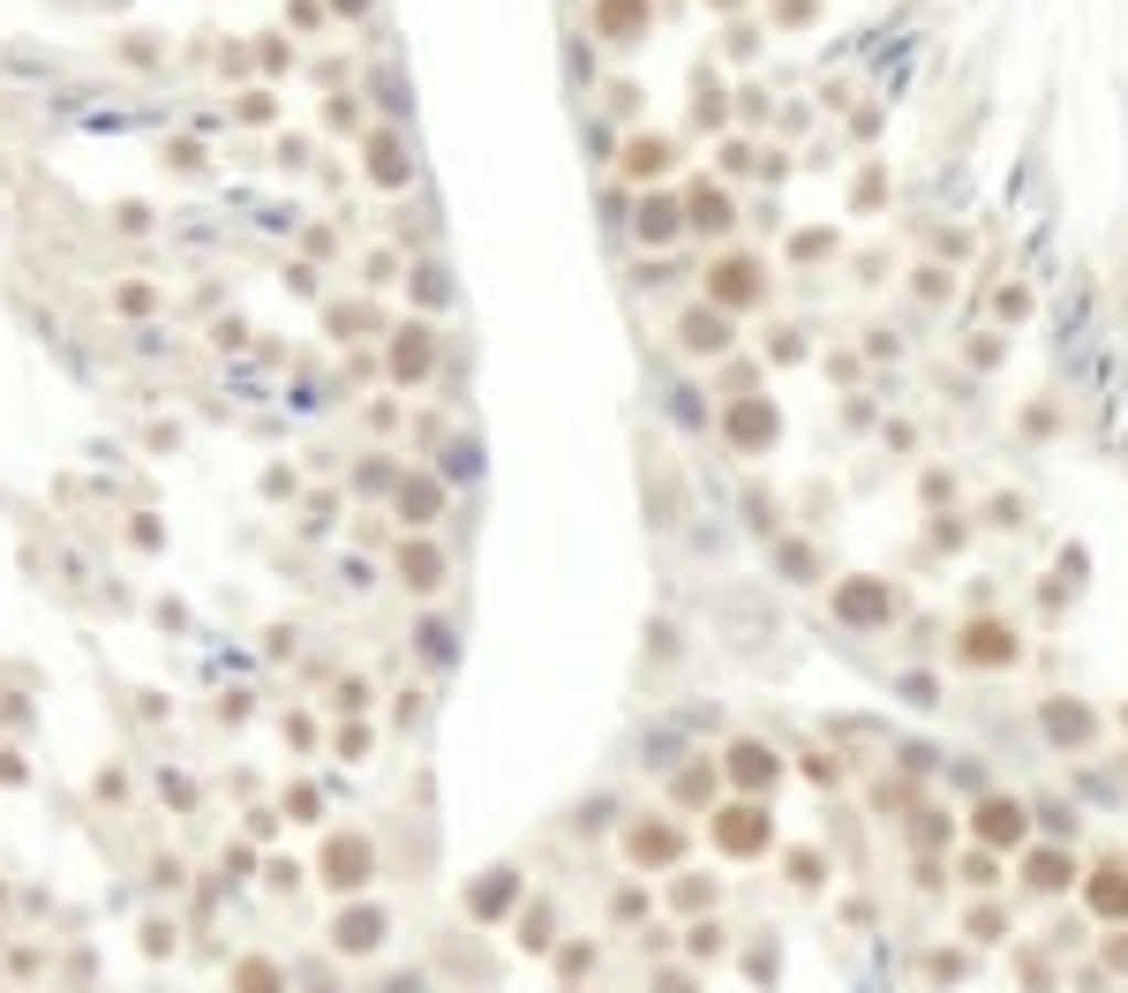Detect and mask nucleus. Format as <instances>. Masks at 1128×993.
Here are the masks:
<instances>
[{
    "instance_id": "f257e3e1",
    "label": "nucleus",
    "mask_w": 1128,
    "mask_h": 993,
    "mask_svg": "<svg viewBox=\"0 0 1128 993\" xmlns=\"http://www.w3.org/2000/svg\"><path fill=\"white\" fill-rule=\"evenodd\" d=\"M708 843H715V859H730V865L767 859V851H775V813H767V798H730V806H715Z\"/></svg>"
},
{
    "instance_id": "f03ea898",
    "label": "nucleus",
    "mask_w": 1128,
    "mask_h": 993,
    "mask_svg": "<svg viewBox=\"0 0 1128 993\" xmlns=\"http://www.w3.org/2000/svg\"><path fill=\"white\" fill-rule=\"evenodd\" d=\"M316 881L332 888L339 904L346 896H362L376 881V843L362 835V828H339V835H324V851H316Z\"/></svg>"
},
{
    "instance_id": "7ed1b4c3",
    "label": "nucleus",
    "mask_w": 1128,
    "mask_h": 993,
    "mask_svg": "<svg viewBox=\"0 0 1128 993\" xmlns=\"http://www.w3.org/2000/svg\"><path fill=\"white\" fill-rule=\"evenodd\" d=\"M384 941H391V910H384V904H339V910H332V926H324V949L346 956V963L376 956Z\"/></svg>"
},
{
    "instance_id": "20e7f679",
    "label": "nucleus",
    "mask_w": 1128,
    "mask_h": 993,
    "mask_svg": "<svg viewBox=\"0 0 1128 993\" xmlns=\"http://www.w3.org/2000/svg\"><path fill=\"white\" fill-rule=\"evenodd\" d=\"M722 776L738 782V798H767V790H775V776H783V760H775L760 737H738V745L722 753Z\"/></svg>"
},
{
    "instance_id": "39448f33",
    "label": "nucleus",
    "mask_w": 1128,
    "mask_h": 993,
    "mask_svg": "<svg viewBox=\"0 0 1128 993\" xmlns=\"http://www.w3.org/2000/svg\"><path fill=\"white\" fill-rule=\"evenodd\" d=\"M970 835H978L986 851H1023V843H1031V806H1016V798H986L978 821H970Z\"/></svg>"
},
{
    "instance_id": "423d86ee",
    "label": "nucleus",
    "mask_w": 1128,
    "mask_h": 993,
    "mask_svg": "<svg viewBox=\"0 0 1128 993\" xmlns=\"http://www.w3.org/2000/svg\"><path fill=\"white\" fill-rule=\"evenodd\" d=\"M836 617L850 625V633H866V625H888V617H895V595H888L880 580H842V587H836Z\"/></svg>"
},
{
    "instance_id": "0eeeda50",
    "label": "nucleus",
    "mask_w": 1128,
    "mask_h": 993,
    "mask_svg": "<svg viewBox=\"0 0 1128 993\" xmlns=\"http://www.w3.org/2000/svg\"><path fill=\"white\" fill-rule=\"evenodd\" d=\"M760 294H767V279H760V263H752V257L715 263V279H708V302L715 309H752Z\"/></svg>"
},
{
    "instance_id": "6e6552de",
    "label": "nucleus",
    "mask_w": 1128,
    "mask_h": 993,
    "mask_svg": "<svg viewBox=\"0 0 1128 993\" xmlns=\"http://www.w3.org/2000/svg\"><path fill=\"white\" fill-rule=\"evenodd\" d=\"M722 436H730V452H767L775 444V407L767 399H738L722 414Z\"/></svg>"
},
{
    "instance_id": "1a4fd4ad",
    "label": "nucleus",
    "mask_w": 1128,
    "mask_h": 993,
    "mask_svg": "<svg viewBox=\"0 0 1128 993\" xmlns=\"http://www.w3.org/2000/svg\"><path fill=\"white\" fill-rule=\"evenodd\" d=\"M956 662H970V670H1001V662H1016V633L993 625V617H978V625L956 640Z\"/></svg>"
},
{
    "instance_id": "9d476101",
    "label": "nucleus",
    "mask_w": 1128,
    "mask_h": 993,
    "mask_svg": "<svg viewBox=\"0 0 1128 993\" xmlns=\"http://www.w3.org/2000/svg\"><path fill=\"white\" fill-rule=\"evenodd\" d=\"M677 346H685V354H722V346H730V309H715V302L685 309V316H677Z\"/></svg>"
},
{
    "instance_id": "9b49d317",
    "label": "nucleus",
    "mask_w": 1128,
    "mask_h": 993,
    "mask_svg": "<svg viewBox=\"0 0 1128 993\" xmlns=\"http://www.w3.org/2000/svg\"><path fill=\"white\" fill-rule=\"evenodd\" d=\"M625 859L632 865H677L685 859V835L669 821H640V828H625Z\"/></svg>"
},
{
    "instance_id": "f8f14e48",
    "label": "nucleus",
    "mask_w": 1128,
    "mask_h": 993,
    "mask_svg": "<svg viewBox=\"0 0 1128 993\" xmlns=\"http://www.w3.org/2000/svg\"><path fill=\"white\" fill-rule=\"evenodd\" d=\"M429 361H437V332H429V324H399V339H391V377H399V385H421Z\"/></svg>"
},
{
    "instance_id": "ddd939ff",
    "label": "nucleus",
    "mask_w": 1128,
    "mask_h": 993,
    "mask_svg": "<svg viewBox=\"0 0 1128 993\" xmlns=\"http://www.w3.org/2000/svg\"><path fill=\"white\" fill-rule=\"evenodd\" d=\"M1084 904H1091V918L1128 926V865H1098V873L1084 881Z\"/></svg>"
},
{
    "instance_id": "4468645a",
    "label": "nucleus",
    "mask_w": 1128,
    "mask_h": 993,
    "mask_svg": "<svg viewBox=\"0 0 1128 993\" xmlns=\"http://www.w3.org/2000/svg\"><path fill=\"white\" fill-rule=\"evenodd\" d=\"M399 587L407 595H437L444 587V550L437 542H399Z\"/></svg>"
},
{
    "instance_id": "2eb2a0df",
    "label": "nucleus",
    "mask_w": 1128,
    "mask_h": 993,
    "mask_svg": "<svg viewBox=\"0 0 1128 993\" xmlns=\"http://www.w3.org/2000/svg\"><path fill=\"white\" fill-rule=\"evenodd\" d=\"M512 896H519V873H512V865H497V873H482V881L466 888V918H504V910H512Z\"/></svg>"
},
{
    "instance_id": "dca6fc26",
    "label": "nucleus",
    "mask_w": 1128,
    "mask_h": 993,
    "mask_svg": "<svg viewBox=\"0 0 1128 993\" xmlns=\"http://www.w3.org/2000/svg\"><path fill=\"white\" fill-rule=\"evenodd\" d=\"M226 993H287V963L279 956H234Z\"/></svg>"
},
{
    "instance_id": "f3484780",
    "label": "nucleus",
    "mask_w": 1128,
    "mask_h": 993,
    "mask_svg": "<svg viewBox=\"0 0 1128 993\" xmlns=\"http://www.w3.org/2000/svg\"><path fill=\"white\" fill-rule=\"evenodd\" d=\"M1023 881H1031L1039 896H1061V888L1076 881V859H1068V851H1053V843H1039V851H1023Z\"/></svg>"
},
{
    "instance_id": "a211bd4d",
    "label": "nucleus",
    "mask_w": 1128,
    "mask_h": 993,
    "mask_svg": "<svg viewBox=\"0 0 1128 993\" xmlns=\"http://www.w3.org/2000/svg\"><path fill=\"white\" fill-rule=\"evenodd\" d=\"M647 23V0H594V31L602 39H640Z\"/></svg>"
},
{
    "instance_id": "6ab92c4d",
    "label": "nucleus",
    "mask_w": 1128,
    "mask_h": 993,
    "mask_svg": "<svg viewBox=\"0 0 1128 993\" xmlns=\"http://www.w3.org/2000/svg\"><path fill=\"white\" fill-rule=\"evenodd\" d=\"M437 497H444V489H437L429 475L399 482V519H407V527H429V519H437Z\"/></svg>"
},
{
    "instance_id": "aec40b11",
    "label": "nucleus",
    "mask_w": 1128,
    "mask_h": 993,
    "mask_svg": "<svg viewBox=\"0 0 1128 993\" xmlns=\"http://www.w3.org/2000/svg\"><path fill=\"white\" fill-rule=\"evenodd\" d=\"M369 181H376V188H407V159H399L391 136H376V143H369Z\"/></svg>"
},
{
    "instance_id": "412c9836",
    "label": "nucleus",
    "mask_w": 1128,
    "mask_h": 993,
    "mask_svg": "<svg viewBox=\"0 0 1128 993\" xmlns=\"http://www.w3.org/2000/svg\"><path fill=\"white\" fill-rule=\"evenodd\" d=\"M677 226H685V218H677L669 196H647V204H640V241H669Z\"/></svg>"
},
{
    "instance_id": "4be33fe9",
    "label": "nucleus",
    "mask_w": 1128,
    "mask_h": 993,
    "mask_svg": "<svg viewBox=\"0 0 1128 993\" xmlns=\"http://www.w3.org/2000/svg\"><path fill=\"white\" fill-rule=\"evenodd\" d=\"M692 226H708V234H722V226H730V196L700 181V188H692Z\"/></svg>"
},
{
    "instance_id": "5701e85b",
    "label": "nucleus",
    "mask_w": 1128,
    "mask_h": 993,
    "mask_svg": "<svg viewBox=\"0 0 1128 993\" xmlns=\"http://www.w3.org/2000/svg\"><path fill=\"white\" fill-rule=\"evenodd\" d=\"M715 782H722V776H715L708 760H692V768L677 776V806H700V798H715Z\"/></svg>"
},
{
    "instance_id": "b1692460",
    "label": "nucleus",
    "mask_w": 1128,
    "mask_h": 993,
    "mask_svg": "<svg viewBox=\"0 0 1128 993\" xmlns=\"http://www.w3.org/2000/svg\"><path fill=\"white\" fill-rule=\"evenodd\" d=\"M527 956H549V910H519V933H512Z\"/></svg>"
},
{
    "instance_id": "393cba45",
    "label": "nucleus",
    "mask_w": 1128,
    "mask_h": 993,
    "mask_svg": "<svg viewBox=\"0 0 1128 993\" xmlns=\"http://www.w3.org/2000/svg\"><path fill=\"white\" fill-rule=\"evenodd\" d=\"M136 933H143V956H173V949H181V933H173V918H159V910H151V918H143Z\"/></svg>"
},
{
    "instance_id": "a878e982",
    "label": "nucleus",
    "mask_w": 1128,
    "mask_h": 993,
    "mask_svg": "<svg viewBox=\"0 0 1128 993\" xmlns=\"http://www.w3.org/2000/svg\"><path fill=\"white\" fill-rule=\"evenodd\" d=\"M685 956H700V963L722 956V926H715V918H692V926H685Z\"/></svg>"
},
{
    "instance_id": "bb28decb",
    "label": "nucleus",
    "mask_w": 1128,
    "mask_h": 993,
    "mask_svg": "<svg viewBox=\"0 0 1128 993\" xmlns=\"http://www.w3.org/2000/svg\"><path fill=\"white\" fill-rule=\"evenodd\" d=\"M114 309H121V316H151V309H159V287H143V279H128L121 294H114Z\"/></svg>"
},
{
    "instance_id": "cd10ccee",
    "label": "nucleus",
    "mask_w": 1128,
    "mask_h": 993,
    "mask_svg": "<svg viewBox=\"0 0 1128 993\" xmlns=\"http://www.w3.org/2000/svg\"><path fill=\"white\" fill-rule=\"evenodd\" d=\"M1045 731L1053 737H1091V715L1084 708H1045Z\"/></svg>"
},
{
    "instance_id": "c85d7f7f",
    "label": "nucleus",
    "mask_w": 1128,
    "mask_h": 993,
    "mask_svg": "<svg viewBox=\"0 0 1128 993\" xmlns=\"http://www.w3.org/2000/svg\"><path fill=\"white\" fill-rule=\"evenodd\" d=\"M625 166H632V173H663V166H669V143H663V136L632 143V159H625Z\"/></svg>"
},
{
    "instance_id": "c756f323",
    "label": "nucleus",
    "mask_w": 1128,
    "mask_h": 993,
    "mask_svg": "<svg viewBox=\"0 0 1128 993\" xmlns=\"http://www.w3.org/2000/svg\"><path fill=\"white\" fill-rule=\"evenodd\" d=\"M287 821H324V798H316L309 782H293V790H287Z\"/></svg>"
},
{
    "instance_id": "7c9ffc66",
    "label": "nucleus",
    "mask_w": 1128,
    "mask_h": 993,
    "mask_svg": "<svg viewBox=\"0 0 1128 993\" xmlns=\"http://www.w3.org/2000/svg\"><path fill=\"white\" fill-rule=\"evenodd\" d=\"M557 971H565V979H587V971H594V941H572V949H557Z\"/></svg>"
},
{
    "instance_id": "2f4dec72",
    "label": "nucleus",
    "mask_w": 1128,
    "mask_h": 993,
    "mask_svg": "<svg viewBox=\"0 0 1128 993\" xmlns=\"http://www.w3.org/2000/svg\"><path fill=\"white\" fill-rule=\"evenodd\" d=\"M791 881L797 888H820V851H791Z\"/></svg>"
},
{
    "instance_id": "473e14b6",
    "label": "nucleus",
    "mask_w": 1128,
    "mask_h": 993,
    "mask_svg": "<svg viewBox=\"0 0 1128 993\" xmlns=\"http://www.w3.org/2000/svg\"><path fill=\"white\" fill-rule=\"evenodd\" d=\"M339 760H369V731H362V723L339 731Z\"/></svg>"
},
{
    "instance_id": "72a5a7b5",
    "label": "nucleus",
    "mask_w": 1128,
    "mask_h": 993,
    "mask_svg": "<svg viewBox=\"0 0 1128 993\" xmlns=\"http://www.w3.org/2000/svg\"><path fill=\"white\" fill-rule=\"evenodd\" d=\"M677 904H685V910H708L715 904V881H677Z\"/></svg>"
},
{
    "instance_id": "f704fd0d",
    "label": "nucleus",
    "mask_w": 1128,
    "mask_h": 993,
    "mask_svg": "<svg viewBox=\"0 0 1128 993\" xmlns=\"http://www.w3.org/2000/svg\"><path fill=\"white\" fill-rule=\"evenodd\" d=\"M963 881H970V888H993V881H1001V865H993V851H978V859H970V873H963Z\"/></svg>"
},
{
    "instance_id": "c9c22d12",
    "label": "nucleus",
    "mask_w": 1128,
    "mask_h": 993,
    "mask_svg": "<svg viewBox=\"0 0 1128 993\" xmlns=\"http://www.w3.org/2000/svg\"><path fill=\"white\" fill-rule=\"evenodd\" d=\"M218 865H226V881H249V865H256V851H249V843H234V851H226V859H218Z\"/></svg>"
},
{
    "instance_id": "e433bc0d",
    "label": "nucleus",
    "mask_w": 1128,
    "mask_h": 993,
    "mask_svg": "<svg viewBox=\"0 0 1128 993\" xmlns=\"http://www.w3.org/2000/svg\"><path fill=\"white\" fill-rule=\"evenodd\" d=\"M264 881H271V888H293V881H301V865H293V859H271V865H264Z\"/></svg>"
},
{
    "instance_id": "4c0bfd02",
    "label": "nucleus",
    "mask_w": 1128,
    "mask_h": 993,
    "mask_svg": "<svg viewBox=\"0 0 1128 993\" xmlns=\"http://www.w3.org/2000/svg\"><path fill=\"white\" fill-rule=\"evenodd\" d=\"M151 881H159V888H181L189 873H181V859H159V865H151Z\"/></svg>"
},
{
    "instance_id": "58836bf2",
    "label": "nucleus",
    "mask_w": 1128,
    "mask_h": 993,
    "mask_svg": "<svg viewBox=\"0 0 1128 993\" xmlns=\"http://www.w3.org/2000/svg\"><path fill=\"white\" fill-rule=\"evenodd\" d=\"M0 782H23V760L15 753H0Z\"/></svg>"
},
{
    "instance_id": "ea45409f",
    "label": "nucleus",
    "mask_w": 1128,
    "mask_h": 993,
    "mask_svg": "<svg viewBox=\"0 0 1128 993\" xmlns=\"http://www.w3.org/2000/svg\"><path fill=\"white\" fill-rule=\"evenodd\" d=\"M332 8H346V15H354V8H362V0H332Z\"/></svg>"
},
{
    "instance_id": "a19ab883",
    "label": "nucleus",
    "mask_w": 1128,
    "mask_h": 993,
    "mask_svg": "<svg viewBox=\"0 0 1128 993\" xmlns=\"http://www.w3.org/2000/svg\"><path fill=\"white\" fill-rule=\"evenodd\" d=\"M0 904H8V888H0Z\"/></svg>"
}]
</instances>
